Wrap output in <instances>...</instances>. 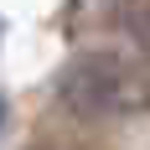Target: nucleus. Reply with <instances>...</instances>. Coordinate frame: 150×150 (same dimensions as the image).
Segmentation results:
<instances>
[{"mask_svg":"<svg viewBox=\"0 0 150 150\" xmlns=\"http://www.w3.org/2000/svg\"><path fill=\"white\" fill-rule=\"evenodd\" d=\"M0 124H5V98H0Z\"/></svg>","mask_w":150,"mask_h":150,"instance_id":"f257e3e1","label":"nucleus"}]
</instances>
